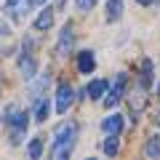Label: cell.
<instances>
[{
	"instance_id": "obj_1",
	"label": "cell",
	"mask_w": 160,
	"mask_h": 160,
	"mask_svg": "<svg viewBox=\"0 0 160 160\" xmlns=\"http://www.w3.org/2000/svg\"><path fill=\"white\" fill-rule=\"evenodd\" d=\"M75 139H78V123H75V120L62 123V126L56 128V139H53L51 155H53L56 160L69 158V152H72V147H75Z\"/></svg>"
},
{
	"instance_id": "obj_2",
	"label": "cell",
	"mask_w": 160,
	"mask_h": 160,
	"mask_svg": "<svg viewBox=\"0 0 160 160\" xmlns=\"http://www.w3.org/2000/svg\"><path fill=\"white\" fill-rule=\"evenodd\" d=\"M75 46V32H72V24H64L62 32H59V43H56V53L59 56H69Z\"/></svg>"
},
{
	"instance_id": "obj_3",
	"label": "cell",
	"mask_w": 160,
	"mask_h": 160,
	"mask_svg": "<svg viewBox=\"0 0 160 160\" xmlns=\"http://www.w3.org/2000/svg\"><path fill=\"white\" fill-rule=\"evenodd\" d=\"M72 102H75V91H72V86H69V83H62V86H59V91H56V102H53L56 112H67Z\"/></svg>"
},
{
	"instance_id": "obj_4",
	"label": "cell",
	"mask_w": 160,
	"mask_h": 160,
	"mask_svg": "<svg viewBox=\"0 0 160 160\" xmlns=\"http://www.w3.org/2000/svg\"><path fill=\"white\" fill-rule=\"evenodd\" d=\"M123 91H126V75H118L115 86L107 91V99H104V104H107V107H115V104H120V99H123Z\"/></svg>"
},
{
	"instance_id": "obj_5",
	"label": "cell",
	"mask_w": 160,
	"mask_h": 160,
	"mask_svg": "<svg viewBox=\"0 0 160 160\" xmlns=\"http://www.w3.org/2000/svg\"><path fill=\"white\" fill-rule=\"evenodd\" d=\"M6 123H8L11 128H27V112H24V109H19V107H8Z\"/></svg>"
},
{
	"instance_id": "obj_6",
	"label": "cell",
	"mask_w": 160,
	"mask_h": 160,
	"mask_svg": "<svg viewBox=\"0 0 160 160\" xmlns=\"http://www.w3.org/2000/svg\"><path fill=\"white\" fill-rule=\"evenodd\" d=\"M19 69H22V75H24L27 80H32L35 75H38V62L29 56V51H24L22 56H19Z\"/></svg>"
},
{
	"instance_id": "obj_7",
	"label": "cell",
	"mask_w": 160,
	"mask_h": 160,
	"mask_svg": "<svg viewBox=\"0 0 160 160\" xmlns=\"http://www.w3.org/2000/svg\"><path fill=\"white\" fill-rule=\"evenodd\" d=\"M123 126H126L123 115H109V118L102 120V131L104 133H120V131H123Z\"/></svg>"
},
{
	"instance_id": "obj_8",
	"label": "cell",
	"mask_w": 160,
	"mask_h": 160,
	"mask_svg": "<svg viewBox=\"0 0 160 160\" xmlns=\"http://www.w3.org/2000/svg\"><path fill=\"white\" fill-rule=\"evenodd\" d=\"M53 27V8H43L35 19V32H46Z\"/></svg>"
},
{
	"instance_id": "obj_9",
	"label": "cell",
	"mask_w": 160,
	"mask_h": 160,
	"mask_svg": "<svg viewBox=\"0 0 160 160\" xmlns=\"http://www.w3.org/2000/svg\"><path fill=\"white\" fill-rule=\"evenodd\" d=\"M93 67H96V62H93V53H91V51H80V53H78V69H80L83 75H91Z\"/></svg>"
},
{
	"instance_id": "obj_10",
	"label": "cell",
	"mask_w": 160,
	"mask_h": 160,
	"mask_svg": "<svg viewBox=\"0 0 160 160\" xmlns=\"http://www.w3.org/2000/svg\"><path fill=\"white\" fill-rule=\"evenodd\" d=\"M123 11H126V3L123 0H107V19L109 22H118L123 16Z\"/></svg>"
},
{
	"instance_id": "obj_11",
	"label": "cell",
	"mask_w": 160,
	"mask_h": 160,
	"mask_svg": "<svg viewBox=\"0 0 160 160\" xmlns=\"http://www.w3.org/2000/svg\"><path fill=\"white\" fill-rule=\"evenodd\" d=\"M35 120H38V123L48 120V99H46V96L35 99Z\"/></svg>"
},
{
	"instance_id": "obj_12",
	"label": "cell",
	"mask_w": 160,
	"mask_h": 160,
	"mask_svg": "<svg viewBox=\"0 0 160 160\" xmlns=\"http://www.w3.org/2000/svg\"><path fill=\"white\" fill-rule=\"evenodd\" d=\"M48 83H51V75H48V72H43V75H40V83H38V86H32V88H29L32 99H40V96H43V91L48 88Z\"/></svg>"
},
{
	"instance_id": "obj_13",
	"label": "cell",
	"mask_w": 160,
	"mask_h": 160,
	"mask_svg": "<svg viewBox=\"0 0 160 160\" xmlns=\"http://www.w3.org/2000/svg\"><path fill=\"white\" fill-rule=\"evenodd\" d=\"M107 93V83L104 80H91V86H88V96L91 99H102Z\"/></svg>"
},
{
	"instance_id": "obj_14",
	"label": "cell",
	"mask_w": 160,
	"mask_h": 160,
	"mask_svg": "<svg viewBox=\"0 0 160 160\" xmlns=\"http://www.w3.org/2000/svg\"><path fill=\"white\" fill-rule=\"evenodd\" d=\"M139 83H142V88L152 86V62L149 59H144V64H142V78H139Z\"/></svg>"
},
{
	"instance_id": "obj_15",
	"label": "cell",
	"mask_w": 160,
	"mask_h": 160,
	"mask_svg": "<svg viewBox=\"0 0 160 160\" xmlns=\"http://www.w3.org/2000/svg\"><path fill=\"white\" fill-rule=\"evenodd\" d=\"M144 155L147 158H160V136H152L144 147Z\"/></svg>"
},
{
	"instance_id": "obj_16",
	"label": "cell",
	"mask_w": 160,
	"mask_h": 160,
	"mask_svg": "<svg viewBox=\"0 0 160 160\" xmlns=\"http://www.w3.org/2000/svg\"><path fill=\"white\" fill-rule=\"evenodd\" d=\"M118 149H120V142H118V133H109V139L104 142V155H118Z\"/></svg>"
},
{
	"instance_id": "obj_17",
	"label": "cell",
	"mask_w": 160,
	"mask_h": 160,
	"mask_svg": "<svg viewBox=\"0 0 160 160\" xmlns=\"http://www.w3.org/2000/svg\"><path fill=\"white\" fill-rule=\"evenodd\" d=\"M19 6H22V0H6V8H3V11H6L11 19H19L22 16V13H19Z\"/></svg>"
},
{
	"instance_id": "obj_18",
	"label": "cell",
	"mask_w": 160,
	"mask_h": 160,
	"mask_svg": "<svg viewBox=\"0 0 160 160\" xmlns=\"http://www.w3.org/2000/svg\"><path fill=\"white\" fill-rule=\"evenodd\" d=\"M40 155H43V142H40V139H32V144H29V158L38 160Z\"/></svg>"
},
{
	"instance_id": "obj_19",
	"label": "cell",
	"mask_w": 160,
	"mask_h": 160,
	"mask_svg": "<svg viewBox=\"0 0 160 160\" xmlns=\"http://www.w3.org/2000/svg\"><path fill=\"white\" fill-rule=\"evenodd\" d=\"M24 142V128H13L11 131V144L16 147V144H22Z\"/></svg>"
},
{
	"instance_id": "obj_20",
	"label": "cell",
	"mask_w": 160,
	"mask_h": 160,
	"mask_svg": "<svg viewBox=\"0 0 160 160\" xmlns=\"http://www.w3.org/2000/svg\"><path fill=\"white\" fill-rule=\"evenodd\" d=\"M75 6H78V11H91L96 6V0H75Z\"/></svg>"
},
{
	"instance_id": "obj_21",
	"label": "cell",
	"mask_w": 160,
	"mask_h": 160,
	"mask_svg": "<svg viewBox=\"0 0 160 160\" xmlns=\"http://www.w3.org/2000/svg\"><path fill=\"white\" fill-rule=\"evenodd\" d=\"M43 3H46V0H27L29 8H38V6H43Z\"/></svg>"
},
{
	"instance_id": "obj_22",
	"label": "cell",
	"mask_w": 160,
	"mask_h": 160,
	"mask_svg": "<svg viewBox=\"0 0 160 160\" xmlns=\"http://www.w3.org/2000/svg\"><path fill=\"white\" fill-rule=\"evenodd\" d=\"M3 35H8V27H6L3 22H0V38H3Z\"/></svg>"
},
{
	"instance_id": "obj_23",
	"label": "cell",
	"mask_w": 160,
	"mask_h": 160,
	"mask_svg": "<svg viewBox=\"0 0 160 160\" xmlns=\"http://www.w3.org/2000/svg\"><path fill=\"white\" fill-rule=\"evenodd\" d=\"M139 6H149V3H152V0H136Z\"/></svg>"
},
{
	"instance_id": "obj_24",
	"label": "cell",
	"mask_w": 160,
	"mask_h": 160,
	"mask_svg": "<svg viewBox=\"0 0 160 160\" xmlns=\"http://www.w3.org/2000/svg\"><path fill=\"white\" fill-rule=\"evenodd\" d=\"M56 8L62 11V8H64V0H56Z\"/></svg>"
},
{
	"instance_id": "obj_25",
	"label": "cell",
	"mask_w": 160,
	"mask_h": 160,
	"mask_svg": "<svg viewBox=\"0 0 160 160\" xmlns=\"http://www.w3.org/2000/svg\"><path fill=\"white\" fill-rule=\"evenodd\" d=\"M158 93H160V83H158Z\"/></svg>"
}]
</instances>
